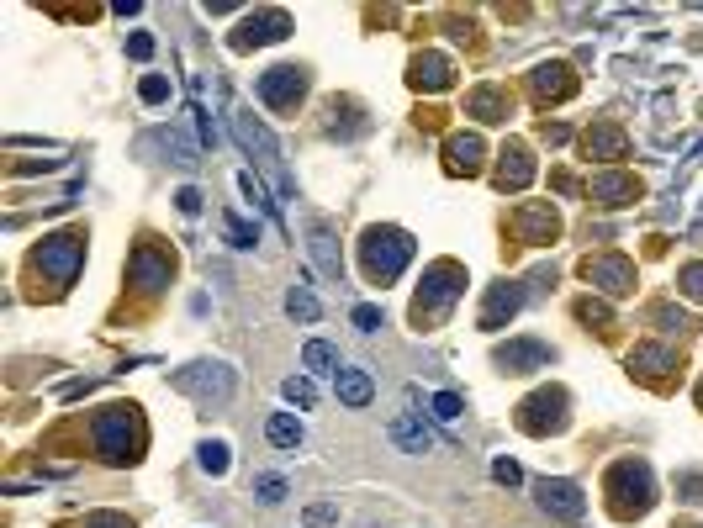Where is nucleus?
<instances>
[{
  "label": "nucleus",
  "instance_id": "nucleus-13",
  "mask_svg": "<svg viewBox=\"0 0 703 528\" xmlns=\"http://www.w3.org/2000/svg\"><path fill=\"white\" fill-rule=\"evenodd\" d=\"M286 32H291V16L270 6V11H254V16H249V22H244V27H238V32H233V48H238V53H249V48H265V43H281V37H286Z\"/></svg>",
  "mask_w": 703,
  "mask_h": 528
},
{
  "label": "nucleus",
  "instance_id": "nucleus-23",
  "mask_svg": "<svg viewBox=\"0 0 703 528\" xmlns=\"http://www.w3.org/2000/svg\"><path fill=\"white\" fill-rule=\"evenodd\" d=\"M635 196H640L635 175H598V180H592V201H603V206H624Z\"/></svg>",
  "mask_w": 703,
  "mask_h": 528
},
{
  "label": "nucleus",
  "instance_id": "nucleus-29",
  "mask_svg": "<svg viewBox=\"0 0 703 528\" xmlns=\"http://www.w3.org/2000/svg\"><path fill=\"white\" fill-rule=\"evenodd\" d=\"M302 365H307L312 375H323V370H333V375H339V349H333V344H323V338H312V344L302 349Z\"/></svg>",
  "mask_w": 703,
  "mask_h": 528
},
{
  "label": "nucleus",
  "instance_id": "nucleus-45",
  "mask_svg": "<svg viewBox=\"0 0 703 528\" xmlns=\"http://www.w3.org/2000/svg\"><path fill=\"white\" fill-rule=\"evenodd\" d=\"M85 528H133V523L117 518V513H90V518H85Z\"/></svg>",
  "mask_w": 703,
  "mask_h": 528
},
{
  "label": "nucleus",
  "instance_id": "nucleus-21",
  "mask_svg": "<svg viewBox=\"0 0 703 528\" xmlns=\"http://www.w3.org/2000/svg\"><path fill=\"white\" fill-rule=\"evenodd\" d=\"M518 301H524V291H518V286H492L487 291V307H481V317H476V323L481 328H503V317H513L518 312Z\"/></svg>",
  "mask_w": 703,
  "mask_h": 528
},
{
  "label": "nucleus",
  "instance_id": "nucleus-18",
  "mask_svg": "<svg viewBox=\"0 0 703 528\" xmlns=\"http://www.w3.org/2000/svg\"><path fill=\"white\" fill-rule=\"evenodd\" d=\"M481 154H487V148H481L476 132H455V138L444 143V164H450V175H476Z\"/></svg>",
  "mask_w": 703,
  "mask_h": 528
},
{
  "label": "nucleus",
  "instance_id": "nucleus-12",
  "mask_svg": "<svg viewBox=\"0 0 703 528\" xmlns=\"http://www.w3.org/2000/svg\"><path fill=\"white\" fill-rule=\"evenodd\" d=\"M170 270H175V259L154 249V243H138L133 259H127V280H133L138 291H159V286H170Z\"/></svg>",
  "mask_w": 703,
  "mask_h": 528
},
{
  "label": "nucleus",
  "instance_id": "nucleus-39",
  "mask_svg": "<svg viewBox=\"0 0 703 528\" xmlns=\"http://www.w3.org/2000/svg\"><path fill=\"white\" fill-rule=\"evenodd\" d=\"M328 523H339V507H333V502L307 507V528H328Z\"/></svg>",
  "mask_w": 703,
  "mask_h": 528
},
{
  "label": "nucleus",
  "instance_id": "nucleus-15",
  "mask_svg": "<svg viewBox=\"0 0 703 528\" xmlns=\"http://www.w3.org/2000/svg\"><path fill=\"white\" fill-rule=\"evenodd\" d=\"M386 433H392V444L402 449V455H429V449L439 444L434 428L418 418V412H392V423H386Z\"/></svg>",
  "mask_w": 703,
  "mask_h": 528
},
{
  "label": "nucleus",
  "instance_id": "nucleus-25",
  "mask_svg": "<svg viewBox=\"0 0 703 528\" xmlns=\"http://www.w3.org/2000/svg\"><path fill=\"white\" fill-rule=\"evenodd\" d=\"M624 148H629V138L614 127V122H598L587 132V154L592 159H624Z\"/></svg>",
  "mask_w": 703,
  "mask_h": 528
},
{
  "label": "nucleus",
  "instance_id": "nucleus-27",
  "mask_svg": "<svg viewBox=\"0 0 703 528\" xmlns=\"http://www.w3.org/2000/svg\"><path fill=\"white\" fill-rule=\"evenodd\" d=\"M466 106L476 111L481 122H508V101H503V90H497V85H481V90H471V96H466Z\"/></svg>",
  "mask_w": 703,
  "mask_h": 528
},
{
  "label": "nucleus",
  "instance_id": "nucleus-10",
  "mask_svg": "<svg viewBox=\"0 0 703 528\" xmlns=\"http://www.w3.org/2000/svg\"><path fill=\"white\" fill-rule=\"evenodd\" d=\"M534 497H540V507H545L550 518H561V523H577L587 513V497H582L577 481H550V476H540V481H534Z\"/></svg>",
  "mask_w": 703,
  "mask_h": 528
},
{
  "label": "nucleus",
  "instance_id": "nucleus-2",
  "mask_svg": "<svg viewBox=\"0 0 703 528\" xmlns=\"http://www.w3.org/2000/svg\"><path fill=\"white\" fill-rule=\"evenodd\" d=\"M233 138H238V148L265 169V180L275 185V196H281V206L291 201V180H286V169H281V143L270 138V127L254 117L249 106H233Z\"/></svg>",
  "mask_w": 703,
  "mask_h": 528
},
{
  "label": "nucleus",
  "instance_id": "nucleus-4",
  "mask_svg": "<svg viewBox=\"0 0 703 528\" xmlns=\"http://www.w3.org/2000/svg\"><path fill=\"white\" fill-rule=\"evenodd\" d=\"M603 492L614 497L608 507H614V518H640L645 507L656 502V481H651V465L645 460H619L614 470H608Z\"/></svg>",
  "mask_w": 703,
  "mask_h": 528
},
{
  "label": "nucleus",
  "instance_id": "nucleus-38",
  "mask_svg": "<svg viewBox=\"0 0 703 528\" xmlns=\"http://www.w3.org/2000/svg\"><path fill=\"white\" fill-rule=\"evenodd\" d=\"M127 59H154V37H148V32H133V37H127Z\"/></svg>",
  "mask_w": 703,
  "mask_h": 528
},
{
  "label": "nucleus",
  "instance_id": "nucleus-16",
  "mask_svg": "<svg viewBox=\"0 0 703 528\" xmlns=\"http://www.w3.org/2000/svg\"><path fill=\"white\" fill-rule=\"evenodd\" d=\"M307 254H312V264H318V275L339 286V280H344V254H339V238H333V233L323 228V222H312V233H307Z\"/></svg>",
  "mask_w": 703,
  "mask_h": 528
},
{
  "label": "nucleus",
  "instance_id": "nucleus-43",
  "mask_svg": "<svg viewBox=\"0 0 703 528\" xmlns=\"http://www.w3.org/2000/svg\"><path fill=\"white\" fill-rule=\"evenodd\" d=\"M492 476L503 481V486H518V481H524V476H518V465H513V460H492Z\"/></svg>",
  "mask_w": 703,
  "mask_h": 528
},
{
  "label": "nucleus",
  "instance_id": "nucleus-42",
  "mask_svg": "<svg viewBox=\"0 0 703 528\" xmlns=\"http://www.w3.org/2000/svg\"><path fill=\"white\" fill-rule=\"evenodd\" d=\"M677 497H688V502H703V476H677Z\"/></svg>",
  "mask_w": 703,
  "mask_h": 528
},
{
  "label": "nucleus",
  "instance_id": "nucleus-30",
  "mask_svg": "<svg viewBox=\"0 0 703 528\" xmlns=\"http://www.w3.org/2000/svg\"><path fill=\"white\" fill-rule=\"evenodd\" d=\"M286 312H291V317H302V323H318V312H323V307H318V296H312L307 286H291V291H286Z\"/></svg>",
  "mask_w": 703,
  "mask_h": 528
},
{
  "label": "nucleus",
  "instance_id": "nucleus-9",
  "mask_svg": "<svg viewBox=\"0 0 703 528\" xmlns=\"http://www.w3.org/2000/svg\"><path fill=\"white\" fill-rule=\"evenodd\" d=\"M582 280H592L608 296H629L635 291V264L624 254H592V259H582Z\"/></svg>",
  "mask_w": 703,
  "mask_h": 528
},
{
  "label": "nucleus",
  "instance_id": "nucleus-44",
  "mask_svg": "<svg viewBox=\"0 0 703 528\" xmlns=\"http://www.w3.org/2000/svg\"><path fill=\"white\" fill-rule=\"evenodd\" d=\"M577 317H582V323H608V307H598V301H582V307H577Z\"/></svg>",
  "mask_w": 703,
  "mask_h": 528
},
{
  "label": "nucleus",
  "instance_id": "nucleus-19",
  "mask_svg": "<svg viewBox=\"0 0 703 528\" xmlns=\"http://www.w3.org/2000/svg\"><path fill=\"white\" fill-rule=\"evenodd\" d=\"M418 90H450V80H455V64L444 59V53H418L413 59V74H407Z\"/></svg>",
  "mask_w": 703,
  "mask_h": 528
},
{
  "label": "nucleus",
  "instance_id": "nucleus-31",
  "mask_svg": "<svg viewBox=\"0 0 703 528\" xmlns=\"http://www.w3.org/2000/svg\"><path fill=\"white\" fill-rule=\"evenodd\" d=\"M238 191H244V196L254 201V212H265V217H275V222H281V206H275V201H265V191H259V180L249 175V169L238 175Z\"/></svg>",
  "mask_w": 703,
  "mask_h": 528
},
{
  "label": "nucleus",
  "instance_id": "nucleus-46",
  "mask_svg": "<svg viewBox=\"0 0 703 528\" xmlns=\"http://www.w3.org/2000/svg\"><path fill=\"white\" fill-rule=\"evenodd\" d=\"M175 201H180V212H185V217H196V212H201V191H191V185H185Z\"/></svg>",
  "mask_w": 703,
  "mask_h": 528
},
{
  "label": "nucleus",
  "instance_id": "nucleus-24",
  "mask_svg": "<svg viewBox=\"0 0 703 528\" xmlns=\"http://www.w3.org/2000/svg\"><path fill=\"white\" fill-rule=\"evenodd\" d=\"M333 391H339L344 407H370V396H376V386H370L365 370H339V375H333Z\"/></svg>",
  "mask_w": 703,
  "mask_h": 528
},
{
  "label": "nucleus",
  "instance_id": "nucleus-41",
  "mask_svg": "<svg viewBox=\"0 0 703 528\" xmlns=\"http://www.w3.org/2000/svg\"><path fill=\"white\" fill-rule=\"evenodd\" d=\"M355 328L360 333H376L381 328V307H355Z\"/></svg>",
  "mask_w": 703,
  "mask_h": 528
},
{
  "label": "nucleus",
  "instance_id": "nucleus-7",
  "mask_svg": "<svg viewBox=\"0 0 703 528\" xmlns=\"http://www.w3.org/2000/svg\"><path fill=\"white\" fill-rule=\"evenodd\" d=\"M32 264L43 275H53V291L74 286V275H80V264H85V233H53V238H43V249L32 254Z\"/></svg>",
  "mask_w": 703,
  "mask_h": 528
},
{
  "label": "nucleus",
  "instance_id": "nucleus-6",
  "mask_svg": "<svg viewBox=\"0 0 703 528\" xmlns=\"http://www.w3.org/2000/svg\"><path fill=\"white\" fill-rule=\"evenodd\" d=\"M170 386L180 396H196L201 407H222L233 396V365H222V360H196V365H185L170 375Z\"/></svg>",
  "mask_w": 703,
  "mask_h": 528
},
{
  "label": "nucleus",
  "instance_id": "nucleus-8",
  "mask_svg": "<svg viewBox=\"0 0 703 528\" xmlns=\"http://www.w3.org/2000/svg\"><path fill=\"white\" fill-rule=\"evenodd\" d=\"M307 96V74L296 64H275L259 74V101L275 106V111H296V101Z\"/></svg>",
  "mask_w": 703,
  "mask_h": 528
},
{
  "label": "nucleus",
  "instance_id": "nucleus-22",
  "mask_svg": "<svg viewBox=\"0 0 703 528\" xmlns=\"http://www.w3.org/2000/svg\"><path fill=\"white\" fill-rule=\"evenodd\" d=\"M571 90H577V80H571L566 64H540L534 69V96L540 101H566Z\"/></svg>",
  "mask_w": 703,
  "mask_h": 528
},
{
  "label": "nucleus",
  "instance_id": "nucleus-14",
  "mask_svg": "<svg viewBox=\"0 0 703 528\" xmlns=\"http://www.w3.org/2000/svg\"><path fill=\"white\" fill-rule=\"evenodd\" d=\"M566 423V391H540L518 407V428L524 433H555Z\"/></svg>",
  "mask_w": 703,
  "mask_h": 528
},
{
  "label": "nucleus",
  "instance_id": "nucleus-34",
  "mask_svg": "<svg viewBox=\"0 0 703 528\" xmlns=\"http://www.w3.org/2000/svg\"><path fill=\"white\" fill-rule=\"evenodd\" d=\"M201 470H207V476H222V470H228V444H222V439L201 444Z\"/></svg>",
  "mask_w": 703,
  "mask_h": 528
},
{
  "label": "nucleus",
  "instance_id": "nucleus-37",
  "mask_svg": "<svg viewBox=\"0 0 703 528\" xmlns=\"http://www.w3.org/2000/svg\"><path fill=\"white\" fill-rule=\"evenodd\" d=\"M677 286H682V296H693V301H703V264H688V270L677 275Z\"/></svg>",
  "mask_w": 703,
  "mask_h": 528
},
{
  "label": "nucleus",
  "instance_id": "nucleus-20",
  "mask_svg": "<svg viewBox=\"0 0 703 528\" xmlns=\"http://www.w3.org/2000/svg\"><path fill=\"white\" fill-rule=\"evenodd\" d=\"M529 180H534L529 148H524V143H508V148H503V164H497V185H503V191H524Z\"/></svg>",
  "mask_w": 703,
  "mask_h": 528
},
{
  "label": "nucleus",
  "instance_id": "nucleus-1",
  "mask_svg": "<svg viewBox=\"0 0 703 528\" xmlns=\"http://www.w3.org/2000/svg\"><path fill=\"white\" fill-rule=\"evenodd\" d=\"M90 439H96V455L111 465H127L143 455V423H138V407L133 402H117V407H101L96 423H90Z\"/></svg>",
  "mask_w": 703,
  "mask_h": 528
},
{
  "label": "nucleus",
  "instance_id": "nucleus-40",
  "mask_svg": "<svg viewBox=\"0 0 703 528\" xmlns=\"http://www.w3.org/2000/svg\"><path fill=\"white\" fill-rule=\"evenodd\" d=\"M138 96H143L148 106H154V101H164V96H170V85H164V80H159V74H148V80L138 85Z\"/></svg>",
  "mask_w": 703,
  "mask_h": 528
},
{
  "label": "nucleus",
  "instance_id": "nucleus-28",
  "mask_svg": "<svg viewBox=\"0 0 703 528\" xmlns=\"http://www.w3.org/2000/svg\"><path fill=\"white\" fill-rule=\"evenodd\" d=\"M677 365V354L672 349H656V344H640L635 354H629V370H640V375H661V370H672Z\"/></svg>",
  "mask_w": 703,
  "mask_h": 528
},
{
  "label": "nucleus",
  "instance_id": "nucleus-33",
  "mask_svg": "<svg viewBox=\"0 0 703 528\" xmlns=\"http://www.w3.org/2000/svg\"><path fill=\"white\" fill-rule=\"evenodd\" d=\"M281 391H286V402H296V407H302V412H307L312 402H318V386H312V381H307V375H291V381H286Z\"/></svg>",
  "mask_w": 703,
  "mask_h": 528
},
{
  "label": "nucleus",
  "instance_id": "nucleus-26",
  "mask_svg": "<svg viewBox=\"0 0 703 528\" xmlns=\"http://www.w3.org/2000/svg\"><path fill=\"white\" fill-rule=\"evenodd\" d=\"M265 439H270L275 449H291V455H296L307 433H302V423H296L291 412H270V423H265Z\"/></svg>",
  "mask_w": 703,
  "mask_h": 528
},
{
  "label": "nucleus",
  "instance_id": "nucleus-17",
  "mask_svg": "<svg viewBox=\"0 0 703 528\" xmlns=\"http://www.w3.org/2000/svg\"><path fill=\"white\" fill-rule=\"evenodd\" d=\"M513 228H518L524 243H550L555 233H561V217H555V206H518Z\"/></svg>",
  "mask_w": 703,
  "mask_h": 528
},
{
  "label": "nucleus",
  "instance_id": "nucleus-35",
  "mask_svg": "<svg viewBox=\"0 0 703 528\" xmlns=\"http://www.w3.org/2000/svg\"><path fill=\"white\" fill-rule=\"evenodd\" d=\"M254 492H259V502H265V507H281L286 502V481L281 476H259Z\"/></svg>",
  "mask_w": 703,
  "mask_h": 528
},
{
  "label": "nucleus",
  "instance_id": "nucleus-3",
  "mask_svg": "<svg viewBox=\"0 0 703 528\" xmlns=\"http://www.w3.org/2000/svg\"><path fill=\"white\" fill-rule=\"evenodd\" d=\"M460 291H466V270H460L455 259H439L423 270V286L413 296V323H434V317H444L460 301Z\"/></svg>",
  "mask_w": 703,
  "mask_h": 528
},
{
  "label": "nucleus",
  "instance_id": "nucleus-32",
  "mask_svg": "<svg viewBox=\"0 0 703 528\" xmlns=\"http://www.w3.org/2000/svg\"><path fill=\"white\" fill-rule=\"evenodd\" d=\"M222 228H228L233 249H254V243H259V228H249V222L238 217V212H228V217H222Z\"/></svg>",
  "mask_w": 703,
  "mask_h": 528
},
{
  "label": "nucleus",
  "instance_id": "nucleus-5",
  "mask_svg": "<svg viewBox=\"0 0 703 528\" xmlns=\"http://www.w3.org/2000/svg\"><path fill=\"white\" fill-rule=\"evenodd\" d=\"M418 243L407 238L402 228H370L365 243H360V264H365V280H376V286H386V280L402 275V264L413 259Z\"/></svg>",
  "mask_w": 703,
  "mask_h": 528
},
{
  "label": "nucleus",
  "instance_id": "nucleus-11",
  "mask_svg": "<svg viewBox=\"0 0 703 528\" xmlns=\"http://www.w3.org/2000/svg\"><path fill=\"white\" fill-rule=\"evenodd\" d=\"M497 370H508V375H529V370H545L555 360V349L540 344V338H508V344H497Z\"/></svg>",
  "mask_w": 703,
  "mask_h": 528
},
{
  "label": "nucleus",
  "instance_id": "nucleus-36",
  "mask_svg": "<svg viewBox=\"0 0 703 528\" xmlns=\"http://www.w3.org/2000/svg\"><path fill=\"white\" fill-rule=\"evenodd\" d=\"M460 412H466V407H460L455 391H439V396H434V418H439V423H455Z\"/></svg>",
  "mask_w": 703,
  "mask_h": 528
}]
</instances>
